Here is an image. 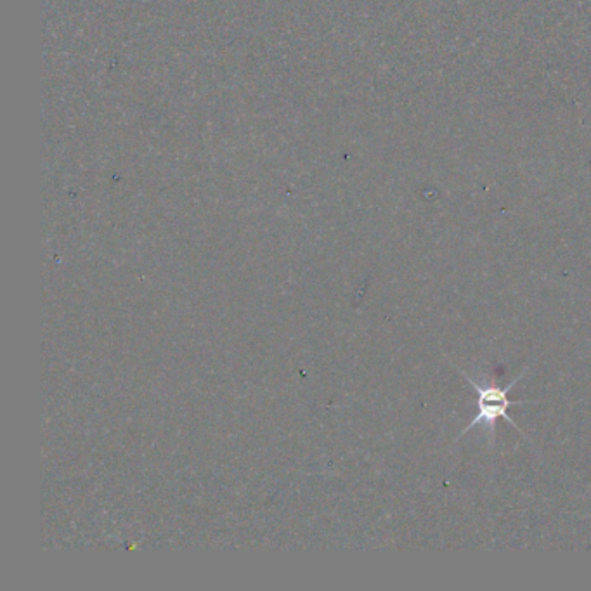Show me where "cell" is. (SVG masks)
<instances>
[{
  "label": "cell",
  "instance_id": "obj_1",
  "mask_svg": "<svg viewBox=\"0 0 591 591\" xmlns=\"http://www.w3.org/2000/svg\"><path fill=\"white\" fill-rule=\"evenodd\" d=\"M522 375H524V373H522ZM522 375L515 378L514 382L508 384L507 387L477 384L472 378L465 375V378H467L470 385H472L475 392H477V416H475L472 423L468 425L467 429L463 430L458 439H462L463 434L470 432V430L477 427L479 423H482V425L488 429L489 434H494V427H496V422H498L500 418L507 420L510 425H514L515 429L520 430L519 425H515L514 420L508 416V408L519 406V404L533 403V401H510V399H508V392L514 389L515 384L519 382ZM520 432H522V430H520Z\"/></svg>",
  "mask_w": 591,
  "mask_h": 591
}]
</instances>
